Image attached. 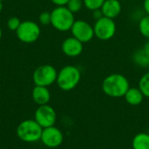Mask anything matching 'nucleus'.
Here are the masks:
<instances>
[{"label":"nucleus","mask_w":149,"mask_h":149,"mask_svg":"<svg viewBox=\"0 0 149 149\" xmlns=\"http://www.w3.org/2000/svg\"><path fill=\"white\" fill-rule=\"evenodd\" d=\"M104 2L105 0H83L84 7L91 11L101 9Z\"/></svg>","instance_id":"nucleus-20"},{"label":"nucleus","mask_w":149,"mask_h":149,"mask_svg":"<svg viewBox=\"0 0 149 149\" xmlns=\"http://www.w3.org/2000/svg\"><path fill=\"white\" fill-rule=\"evenodd\" d=\"M40 141L42 143L50 148H55L59 147L64 141V134L60 129L55 126L43 128Z\"/></svg>","instance_id":"nucleus-10"},{"label":"nucleus","mask_w":149,"mask_h":149,"mask_svg":"<svg viewBox=\"0 0 149 149\" xmlns=\"http://www.w3.org/2000/svg\"><path fill=\"white\" fill-rule=\"evenodd\" d=\"M43 127L35 120H25L17 126V136L24 142L34 143L41 139Z\"/></svg>","instance_id":"nucleus-4"},{"label":"nucleus","mask_w":149,"mask_h":149,"mask_svg":"<svg viewBox=\"0 0 149 149\" xmlns=\"http://www.w3.org/2000/svg\"><path fill=\"white\" fill-rule=\"evenodd\" d=\"M67 9L73 14L79 12L84 7L83 0H69L66 4Z\"/></svg>","instance_id":"nucleus-19"},{"label":"nucleus","mask_w":149,"mask_h":149,"mask_svg":"<svg viewBox=\"0 0 149 149\" xmlns=\"http://www.w3.org/2000/svg\"><path fill=\"white\" fill-rule=\"evenodd\" d=\"M38 21L43 25L51 24V12L50 11H42L38 16Z\"/></svg>","instance_id":"nucleus-22"},{"label":"nucleus","mask_w":149,"mask_h":149,"mask_svg":"<svg viewBox=\"0 0 149 149\" xmlns=\"http://www.w3.org/2000/svg\"><path fill=\"white\" fill-rule=\"evenodd\" d=\"M2 36H3V31H2V29L0 28V40L2 38Z\"/></svg>","instance_id":"nucleus-28"},{"label":"nucleus","mask_w":149,"mask_h":149,"mask_svg":"<svg viewBox=\"0 0 149 149\" xmlns=\"http://www.w3.org/2000/svg\"><path fill=\"white\" fill-rule=\"evenodd\" d=\"M58 72L52 65H42L35 69L32 75V79L35 86L48 87L54 84L57 80Z\"/></svg>","instance_id":"nucleus-6"},{"label":"nucleus","mask_w":149,"mask_h":149,"mask_svg":"<svg viewBox=\"0 0 149 149\" xmlns=\"http://www.w3.org/2000/svg\"><path fill=\"white\" fill-rule=\"evenodd\" d=\"M92 17H93V18L96 21V20L101 18V17H104V16H103V14H102L101 10L99 9V10H93V11H92Z\"/></svg>","instance_id":"nucleus-23"},{"label":"nucleus","mask_w":149,"mask_h":149,"mask_svg":"<svg viewBox=\"0 0 149 149\" xmlns=\"http://www.w3.org/2000/svg\"><path fill=\"white\" fill-rule=\"evenodd\" d=\"M143 10L146 14L149 15V0H143Z\"/></svg>","instance_id":"nucleus-25"},{"label":"nucleus","mask_w":149,"mask_h":149,"mask_svg":"<svg viewBox=\"0 0 149 149\" xmlns=\"http://www.w3.org/2000/svg\"><path fill=\"white\" fill-rule=\"evenodd\" d=\"M72 36L79 39L83 44L90 42L94 38L93 25L84 19H77L74 21L71 28Z\"/></svg>","instance_id":"nucleus-8"},{"label":"nucleus","mask_w":149,"mask_h":149,"mask_svg":"<svg viewBox=\"0 0 149 149\" xmlns=\"http://www.w3.org/2000/svg\"><path fill=\"white\" fill-rule=\"evenodd\" d=\"M132 60L139 67L147 68L149 66V56L143 51L142 48L136 50L133 53Z\"/></svg>","instance_id":"nucleus-15"},{"label":"nucleus","mask_w":149,"mask_h":149,"mask_svg":"<svg viewBox=\"0 0 149 149\" xmlns=\"http://www.w3.org/2000/svg\"><path fill=\"white\" fill-rule=\"evenodd\" d=\"M31 97L33 101L38 106L46 105L51 100V93L48 87L35 86L31 92Z\"/></svg>","instance_id":"nucleus-13"},{"label":"nucleus","mask_w":149,"mask_h":149,"mask_svg":"<svg viewBox=\"0 0 149 149\" xmlns=\"http://www.w3.org/2000/svg\"><path fill=\"white\" fill-rule=\"evenodd\" d=\"M101 88L103 93L108 97L122 98L130 88V83L123 74L112 73L103 79Z\"/></svg>","instance_id":"nucleus-1"},{"label":"nucleus","mask_w":149,"mask_h":149,"mask_svg":"<svg viewBox=\"0 0 149 149\" xmlns=\"http://www.w3.org/2000/svg\"><path fill=\"white\" fill-rule=\"evenodd\" d=\"M34 120L43 127H50L55 125L57 120V113L52 107L50 105H42L35 111Z\"/></svg>","instance_id":"nucleus-9"},{"label":"nucleus","mask_w":149,"mask_h":149,"mask_svg":"<svg viewBox=\"0 0 149 149\" xmlns=\"http://www.w3.org/2000/svg\"><path fill=\"white\" fill-rule=\"evenodd\" d=\"M142 49H143V51H144V52L149 56V41L148 42H147V43L143 45Z\"/></svg>","instance_id":"nucleus-26"},{"label":"nucleus","mask_w":149,"mask_h":149,"mask_svg":"<svg viewBox=\"0 0 149 149\" xmlns=\"http://www.w3.org/2000/svg\"><path fill=\"white\" fill-rule=\"evenodd\" d=\"M2 10H3V3L2 1H0V12L2 11Z\"/></svg>","instance_id":"nucleus-27"},{"label":"nucleus","mask_w":149,"mask_h":149,"mask_svg":"<svg viewBox=\"0 0 149 149\" xmlns=\"http://www.w3.org/2000/svg\"><path fill=\"white\" fill-rule=\"evenodd\" d=\"M138 29L142 37L149 39V15H143L138 22Z\"/></svg>","instance_id":"nucleus-17"},{"label":"nucleus","mask_w":149,"mask_h":149,"mask_svg":"<svg viewBox=\"0 0 149 149\" xmlns=\"http://www.w3.org/2000/svg\"><path fill=\"white\" fill-rule=\"evenodd\" d=\"M63 53L69 58H76L81 55L84 50V44L74 37L66 38L61 45Z\"/></svg>","instance_id":"nucleus-11"},{"label":"nucleus","mask_w":149,"mask_h":149,"mask_svg":"<svg viewBox=\"0 0 149 149\" xmlns=\"http://www.w3.org/2000/svg\"><path fill=\"white\" fill-rule=\"evenodd\" d=\"M51 2L56 6H66L69 0H51Z\"/></svg>","instance_id":"nucleus-24"},{"label":"nucleus","mask_w":149,"mask_h":149,"mask_svg":"<svg viewBox=\"0 0 149 149\" xmlns=\"http://www.w3.org/2000/svg\"><path fill=\"white\" fill-rule=\"evenodd\" d=\"M74 14L66 6H56L51 11V24L58 31H68L75 21Z\"/></svg>","instance_id":"nucleus-3"},{"label":"nucleus","mask_w":149,"mask_h":149,"mask_svg":"<svg viewBox=\"0 0 149 149\" xmlns=\"http://www.w3.org/2000/svg\"><path fill=\"white\" fill-rule=\"evenodd\" d=\"M81 72L79 67L75 65H65L59 72H58V77L56 83L62 91H72L80 82Z\"/></svg>","instance_id":"nucleus-2"},{"label":"nucleus","mask_w":149,"mask_h":149,"mask_svg":"<svg viewBox=\"0 0 149 149\" xmlns=\"http://www.w3.org/2000/svg\"><path fill=\"white\" fill-rule=\"evenodd\" d=\"M133 149H149V134L139 133L132 141Z\"/></svg>","instance_id":"nucleus-16"},{"label":"nucleus","mask_w":149,"mask_h":149,"mask_svg":"<svg viewBox=\"0 0 149 149\" xmlns=\"http://www.w3.org/2000/svg\"><path fill=\"white\" fill-rule=\"evenodd\" d=\"M94 37L102 41H107L113 38L116 33L117 26L114 19L102 17L95 21L93 24Z\"/></svg>","instance_id":"nucleus-7"},{"label":"nucleus","mask_w":149,"mask_h":149,"mask_svg":"<svg viewBox=\"0 0 149 149\" xmlns=\"http://www.w3.org/2000/svg\"><path fill=\"white\" fill-rule=\"evenodd\" d=\"M100 10L104 17L114 19L121 13L122 4L120 0H105Z\"/></svg>","instance_id":"nucleus-12"},{"label":"nucleus","mask_w":149,"mask_h":149,"mask_svg":"<svg viewBox=\"0 0 149 149\" xmlns=\"http://www.w3.org/2000/svg\"><path fill=\"white\" fill-rule=\"evenodd\" d=\"M41 34L40 26L34 21H22L16 31L17 38L24 44H32L36 42Z\"/></svg>","instance_id":"nucleus-5"},{"label":"nucleus","mask_w":149,"mask_h":149,"mask_svg":"<svg viewBox=\"0 0 149 149\" xmlns=\"http://www.w3.org/2000/svg\"><path fill=\"white\" fill-rule=\"evenodd\" d=\"M123 98L128 105L136 107L143 102L145 96L143 95L142 92L140 90L139 87H130L127 91Z\"/></svg>","instance_id":"nucleus-14"},{"label":"nucleus","mask_w":149,"mask_h":149,"mask_svg":"<svg viewBox=\"0 0 149 149\" xmlns=\"http://www.w3.org/2000/svg\"><path fill=\"white\" fill-rule=\"evenodd\" d=\"M0 1H3V0H0Z\"/></svg>","instance_id":"nucleus-29"},{"label":"nucleus","mask_w":149,"mask_h":149,"mask_svg":"<svg viewBox=\"0 0 149 149\" xmlns=\"http://www.w3.org/2000/svg\"><path fill=\"white\" fill-rule=\"evenodd\" d=\"M138 87L146 98H149V72H147L141 77Z\"/></svg>","instance_id":"nucleus-18"},{"label":"nucleus","mask_w":149,"mask_h":149,"mask_svg":"<svg viewBox=\"0 0 149 149\" xmlns=\"http://www.w3.org/2000/svg\"><path fill=\"white\" fill-rule=\"evenodd\" d=\"M20 24H21V21H20V19L18 17H11L7 21V27H8L9 30L16 31L17 30V28L19 27Z\"/></svg>","instance_id":"nucleus-21"}]
</instances>
